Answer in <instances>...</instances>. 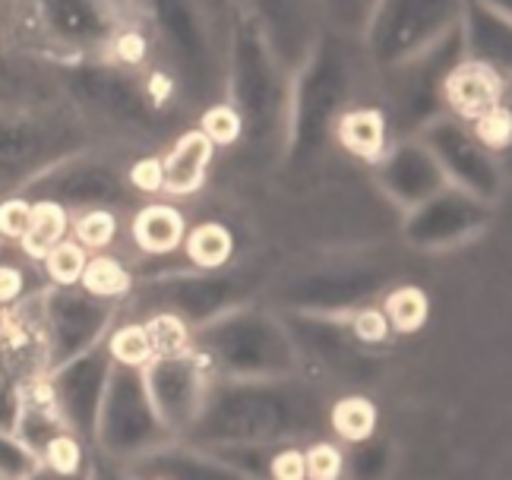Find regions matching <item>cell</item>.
<instances>
[{
  "label": "cell",
  "instance_id": "obj_1",
  "mask_svg": "<svg viewBox=\"0 0 512 480\" xmlns=\"http://www.w3.org/2000/svg\"><path fill=\"white\" fill-rule=\"evenodd\" d=\"M7 32L51 67L89 60L146 67L152 48L140 0H7Z\"/></svg>",
  "mask_w": 512,
  "mask_h": 480
},
{
  "label": "cell",
  "instance_id": "obj_2",
  "mask_svg": "<svg viewBox=\"0 0 512 480\" xmlns=\"http://www.w3.org/2000/svg\"><path fill=\"white\" fill-rule=\"evenodd\" d=\"M152 45L162 51L165 70L203 98V105L219 102L225 83V51H219L215 26L203 0H140Z\"/></svg>",
  "mask_w": 512,
  "mask_h": 480
},
{
  "label": "cell",
  "instance_id": "obj_3",
  "mask_svg": "<svg viewBox=\"0 0 512 480\" xmlns=\"http://www.w3.org/2000/svg\"><path fill=\"white\" fill-rule=\"evenodd\" d=\"M225 83V102L241 117V139L247 133H269L291 111V73L241 10L234 13L228 32Z\"/></svg>",
  "mask_w": 512,
  "mask_h": 480
},
{
  "label": "cell",
  "instance_id": "obj_4",
  "mask_svg": "<svg viewBox=\"0 0 512 480\" xmlns=\"http://www.w3.org/2000/svg\"><path fill=\"white\" fill-rule=\"evenodd\" d=\"M462 10L465 0H373L358 32L364 67L377 76L424 54L459 29Z\"/></svg>",
  "mask_w": 512,
  "mask_h": 480
},
{
  "label": "cell",
  "instance_id": "obj_5",
  "mask_svg": "<svg viewBox=\"0 0 512 480\" xmlns=\"http://www.w3.org/2000/svg\"><path fill=\"white\" fill-rule=\"evenodd\" d=\"M358 38L326 29L307 60L291 73V111L307 136H332L336 120L351 108L354 79L364 73Z\"/></svg>",
  "mask_w": 512,
  "mask_h": 480
},
{
  "label": "cell",
  "instance_id": "obj_6",
  "mask_svg": "<svg viewBox=\"0 0 512 480\" xmlns=\"http://www.w3.org/2000/svg\"><path fill=\"white\" fill-rule=\"evenodd\" d=\"M238 10L250 16L288 73L304 64L326 32L323 0H238Z\"/></svg>",
  "mask_w": 512,
  "mask_h": 480
},
{
  "label": "cell",
  "instance_id": "obj_7",
  "mask_svg": "<svg viewBox=\"0 0 512 480\" xmlns=\"http://www.w3.org/2000/svg\"><path fill=\"white\" fill-rule=\"evenodd\" d=\"M459 60H462V35L456 29V32H449L443 42L427 48L424 54L411 57L386 73H377L389 86V114L399 108L411 114L443 111V79Z\"/></svg>",
  "mask_w": 512,
  "mask_h": 480
},
{
  "label": "cell",
  "instance_id": "obj_8",
  "mask_svg": "<svg viewBox=\"0 0 512 480\" xmlns=\"http://www.w3.org/2000/svg\"><path fill=\"white\" fill-rule=\"evenodd\" d=\"M509 79L494 67L478 60H459L443 79V111H449L462 124H475L478 117L506 105Z\"/></svg>",
  "mask_w": 512,
  "mask_h": 480
},
{
  "label": "cell",
  "instance_id": "obj_9",
  "mask_svg": "<svg viewBox=\"0 0 512 480\" xmlns=\"http://www.w3.org/2000/svg\"><path fill=\"white\" fill-rule=\"evenodd\" d=\"M512 13H503L484 0H465V10L459 19L462 35V57L478 60V64L494 67L509 79L512 64Z\"/></svg>",
  "mask_w": 512,
  "mask_h": 480
},
{
  "label": "cell",
  "instance_id": "obj_10",
  "mask_svg": "<svg viewBox=\"0 0 512 480\" xmlns=\"http://www.w3.org/2000/svg\"><path fill=\"white\" fill-rule=\"evenodd\" d=\"M215 158V146L203 136V130H184L174 139L168 155L162 158V171H165V184L162 193L171 196H190L206 184L209 165Z\"/></svg>",
  "mask_w": 512,
  "mask_h": 480
},
{
  "label": "cell",
  "instance_id": "obj_11",
  "mask_svg": "<svg viewBox=\"0 0 512 480\" xmlns=\"http://www.w3.org/2000/svg\"><path fill=\"white\" fill-rule=\"evenodd\" d=\"M336 143L364 162H380L389 149V120L386 111L377 105H351L339 120H336Z\"/></svg>",
  "mask_w": 512,
  "mask_h": 480
},
{
  "label": "cell",
  "instance_id": "obj_12",
  "mask_svg": "<svg viewBox=\"0 0 512 480\" xmlns=\"http://www.w3.org/2000/svg\"><path fill=\"white\" fill-rule=\"evenodd\" d=\"M130 237L143 253L165 256L174 253L187 237V218L181 209L168 203H149L133 215L130 222Z\"/></svg>",
  "mask_w": 512,
  "mask_h": 480
},
{
  "label": "cell",
  "instance_id": "obj_13",
  "mask_svg": "<svg viewBox=\"0 0 512 480\" xmlns=\"http://www.w3.org/2000/svg\"><path fill=\"white\" fill-rule=\"evenodd\" d=\"M67 234H70V212L64 209V203H57V199H35L29 228L23 240H19V247H23L29 259L42 263L48 250L67 240Z\"/></svg>",
  "mask_w": 512,
  "mask_h": 480
},
{
  "label": "cell",
  "instance_id": "obj_14",
  "mask_svg": "<svg viewBox=\"0 0 512 480\" xmlns=\"http://www.w3.org/2000/svg\"><path fill=\"white\" fill-rule=\"evenodd\" d=\"M184 253L187 259L203 272H215L231 263L234 256V234L228 225L222 222H200L187 228V237H184Z\"/></svg>",
  "mask_w": 512,
  "mask_h": 480
},
{
  "label": "cell",
  "instance_id": "obj_15",
  "mask_svg": "<svg viewBox=\"0 0 512 480\" xmlns=\"http://www.w3.org/2000/svg\"><path fill=\"white\" fill-rule=\"evenodd\" d=\"M329 424L339 439L358 446V443H367V439L377 433L380 411H377V405H373V398H367V395H345L332 405Z\"/></svg>",
  "mask_w": 512,
  "mask_h": 480
},
{
  "label": "cell",
  "instance_id": "obj_16",
  "mask_svg": "<svg viewBox=\"0 0 512 480\" xmlns=\"http://www.w3.org/2000/svg\"><path fill=\"white\" fill-rule=\"evenodd\" d=\"M380 310L386 313L392 332L415 335L427 326V319H430V297L418 285H399L386 294Z\"/></svg>",
  "mask_w": 512,
  "mask_h": 480
},
{
  "label": "cell",
  "instance_id": "obj_17",
  "mask_svg": "<svg viewBox=\"0 0 512 480\" xmlns=\"http://www.w3.org/2000/svg\"><path fill=\"white\" fill-rule=\"evenodd\" d=\"M83 291H89L92 297H121L130 291L133 278L127 272V266L111 253H95L86 259V269L80 275Z\"/></svg>",
  "mask_w": 512,
  "mask_h": 480
},
{
  "label": "cell",
  "instance_id": "obj_18",
  "mask_svg": "<svg viewBox=\"0 0 512 480\" xmlns=\"http://www.w3.org/2000/svg\"><path fill=\"white\" fill-rule=\"evenodd\" d=\"M73 240L80 244L86 253L89 250H108L117 237V215L111 209H86L83 215H76V222H70Z\"/></svg>",
  "mask_w": 512,
  "mask_h": 480
},
{
  "label": "cell",
  "instance_id": "obj_19",
  "mask_svg": "<svg viewBox=\"0 0 512 480\" xmlns=\"http://www.w3.org/2000/svg\"><path fill=\"white\" fill-rule=\"evenodd\" d=\"M108 351H111V357L117 360V364L130 367V370L146 367L149 360L155 357L152 338H149V332H146L143 323H127V326L117 329L111 335V342H108Z\"/></svg>",
  "mask_w": 512,
  "mask_h": 480
},
{
  "label": "cell",
  "instance_id": "obj_20",
  "mask_svg": "<svg viewBox=\"0 0 512 480\" xmlns=\"http://www.w3.org/2000/svg\"><path fill=\"white\" fill-rule=\"evenodd\" d=\"M86 259H89V253L80 244H76V240L67 237L57 247L48 250V256L42 259V263H45V272H48V278H51L54 285L70 288V285H80V275L86 269Z\"/></svg>",
  "mask_w": 512,
  "mask_h": 480
},
{
  "label": "cell",
  "instance_id": "obj_21",
  "mask_svg": "<svg viewBox=\"0 0 512 480\" xmlns=\"http://www.w3.org/2000/svg\"><path fill=\"white\" fill-rule=\"evenodd\" d=\"M196 130H203V136L215 149L241 143V117L234 114V108L228 102H215V105L203 108L200 127H196Z\"/></svg>",
  "mask_w": 512,
  "mask_h": 480
},
{
  "label": "cell",
  "instance_id": "obj_22",
  "mask_svg": "<svg viewBox=\"0 0 512 480\" xmlns=\"http://www.w3.org/2000/svg\"><path fill=\"white\" fill-rule=\"evenodd\" d=\"M146 332L152 338V351L155 354H168V357H181L190 345V332L184 326L181 316H155L152 323H146Z\"/></svg>",
  "mask_w": 512,
  "mask_h": 480
},
{
  "label": "cell",
  "instance_id": "obj_23",
  "mask_svg": "<svg viewBox=\"0 0 512 480\" xmlns=\"http://www.w3.org/2000/svg\"><path fill=\"white\" fill-rule=\"evenodd\" d=\"M471 136H475L487 152H503V149H509V143H512L509 105H500L494 111H487L484 117H478L475 127H471Z\"/></svg>",
  "mask_w": 512,
  "mask_h": 480
},
{
  "label": "cell",
  "instance_id": "obj_24",
  "mask_svg": "<svg viewBox=\"0 0 512 480\" xmlns=\"http://www.w3.org/2000/svg\"><path fill=\"white\" fill-rule=\"evenodd\" d=\"M307 480H342L345 455L336 443H313L304 449Z\"/></svg>",
  "mask_w": 512,
  "mask_h": 480
},
{
  "label": "cell",
  "instance_id": "obj_25",
  "mask_svg": "<svg viewBox=\"0 0 512 480\" xmlns=\"http://www.w3.org/2000/svg\"><path fill=\"white\" fill-rule=\"evenodd\" d=\"M45 462L54 474L73 477L83 468V446L76 443L70 433H57L48 439V446H45Z\"/></svg>",
  "mask_w": 512,
  "mask_h": 480
},
{
  "label": "cell",
  "instance_id": "obj_26",
  "mask_svg": "<svg viewBox=\"0 0 512 480\" xmlns=\"http://www.w3.org/2000/svg\"><path fill=\"white\" fill-rule=\"evenodd\" d=\"M29 218H32V199L7 196L4 203H0V237L16 240L19 244L29 228Z\"/></svg>",
  "mask_w": 512,
  "mask_h": 480
},
{
  "label": "cell",
  "instance_id": "obj_27",
  "mask_svg": "<svg viewBox=\"0 0 512 480\" xmlns=\"http://www.w3.org/2000/svg\"><path fill=\"white\" fill-rule=\"evenodd\" d=\"M351 332L361 345H380L389 338V319L380 307H367L351 319Z\"/></svg>",
  "mask_w": 512,
  "mask_h": 480
},
{
  "label": "cell",
  "instance_id": "obj_28",
  "mask_svg": "<svg viewBox=\"0 0 512 480\" xmlns=\"http://www.w3.org/2000/svg\"><path fill=\"white\" fill-rule=\"evenodd\" d=\"M127 184L140 193H162V184H165L162 158L146 155V158H140V162H133V168L127 171Z\"/></svg>",
  "mask_w": 512,
  "mask_h": 480
},
{
  "label": "cell",
  "instance_id": "obj_29",
  "mask_svg": "<svg viewBox=\"0 0 512 480\" xmlns=\"http://www.w3.org/2000/svg\"><path fill=\"white\" fill-rule=\"evenodd\" d=\"M269 474H272V480H307L304 449H282V452H275L272 462H269Z\"/></svg>",
  "mask_w": 512,
  "mask_h": 480
},
{
  "label": "cell",
  "instance_id": "obj_30",
  "mask_svg": "<svg viewBox=\"0 0 512 480\" xmlns=\"http://www.w3.org/2000/svg\"><path fill=\"white\" fill-rule=\"evenodd\" d=\"M26 288V275L16 266H0V304H13V300L23 294Z\"/></svg>",
  "mask_w": 512,
  "mask_h": 480
}]
</instances>
